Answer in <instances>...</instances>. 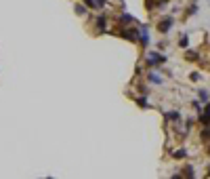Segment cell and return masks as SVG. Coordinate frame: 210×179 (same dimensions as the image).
I'll return each instance as SVG.
<instances>
[{"instance_id":"obj_13","label":"cell","mask_w":210,"mask_h":179,"mask_svg":"<svg viewBox=\"0 0 210 179\" xmlns=\"http://www.w3.org/2000/svg\"><path fill=\"white\" fill-rule=\"evenodd\" d=\"M76 13L78 15H84V13H86V8H84L82 4H78V7H76Z\"/></svg>"},{"instance_id":"obj_15","label":"cell","mask_w":210,"mask_h":179,"mask_svg":"<svg viewBox=\"0 0 210 179\" xmlns=\"http://www.w3.org/2000/svg\"><path fill=\"white\" fill-rule=\"evenodd\" d=\"M200 99H204V101H206V99H208V93H206V91H200Z\"/></svg>"},{"instance_id":"obj_14","label":"cell","mask_w":210,"mask_h":179,"mask_svg":"<svg viewBox=\"0 0 210 179\" xmlns=\"http://www.w3.org/2000/svg\"><path fill=\"white\" fill-rule=\"evenodd\" d=\"M189 78H191V80H193V82H197V80H200V74H197V72H193V74L189 76Z\"/></svg>"},{"instance_id":"obj_11","label":"cell","mask_w":210,"mask_h":179,"mask_svg":"<svg viewBox=\"0 0 210 179\" xmlns=\"http://www.w3.org/2000/svg\"><path fill=\"white\" fill-rule=\"evenodd\" d=\"M179 44H181V48H187V44H189V40H187V36H183L181 40H179Z\"/></svg>"},{"instance_id":"obj_10","label":"cell","mask_w":210,"mask_h":179,"mask_svg":"<svg viewBox=\"0 0 210 179\" xmlns=\"http://www.w3.org/2000/svg\"><path fill=\"white\" fill-rule=\"evenodd\" d=\"M97 25H99V30H105V17H103V15L97 19Z\"/></svg>"},{"instance_id":"obj_8","label":"cell","mask_w":210,"mask_h":179,"mask_svg":"<svg viewBox=\"0 0 210 179\" xmlns=\"http://www.w3.org/2000/svg\"><path fill=\"white\" fill-rule=\"evenodd\" d=\"M149 80H151V82H155V84H160L162 82V78L158 74H149Z\"/></svg>"},{"instance_id":"obj_1","label":"cell","mask_w":210,"mask_h":179,"mask_svg":"<svg viewBox=\"0 0 210 179\" xmlns=\"http://www.w3.org/2000/svg\"><path fill=\"white\" fill-rule=\"evenodd\" d=\"M164 61H166V57L158 55V53H154V51L147 55V63H149V65H158V63H164Z\"/></svg>"},{"instance_id":"obj_6","label":"cell","mask_w":210,"mask_h":179,"mask_svg":"<svg viewBox=\"0 0 210 179\" xmlns=\"http://www.w3.org/2000/svg\"><path fill=\"white\" fill-rule=\"evenodd\" d=\"M197 57H200V55H197V53H193V51H187V53H185V59H189V61H196Z\"/></svg>"},{"instance_id":"obj_3","label":"cell","mask_w":210,"mask_h":179,"mask_svg":"<svg viewBox=\"0 0 210 179\" xmlns=\"http://www.w3.org/2000/svg\"><path fill=\"white\" fill-rule=\"evenodd\" d=\"M197 120H200V122H202L204 126H208V124H210V103L206 105V108H204V112L200 114V118H197Z\"/></svg>"},{"instance_id":"obj_7","label":"cell","mask_w":210,"mask_h":179,"mask_svg":"<svg viewBox=\"0 0 210 179\" xmlns=\"http://www.w3.org/2000/svg\"><path fill=\"white\" fill-rule=\"evenodd\" d=\"M166 118H168V120H172V122H175V120H179L181 116H179V112H166Z\"/></svg>"},{"instance_id":"obj_16","label":"cell","mask_w":210,"mask_h":179,"mask_svg":"<svg viewBox=\"0 0 210 179\" xmlns=\"http://www.w3.org/2000/svg\"><path fill=\"white\" fill-rule=\"evenodd\" d=\"M208 175H210V166H208Z\"/></svg>"},{"instance_id":"obj_17","label":"cell","mask_w":210,"mask_h":179,"mask_svg":"<svg viewBox=\"0 0 210 179\" xmlns=\"http://www.w3.org/2000/svg\"><path fill=\"white\" fill-rule=\"evenodd\" d=\"M208 150H210V145H208Z\"/></svg>"},{"instance_id":"obj_2","label":"cell","mask_w":210,"mask_h":179,"mask_svg":"<svg viewBox=\"0 0 210 179\" xmlns=\"http://www.w3.org/2000/svg\"><path fill=\"white\" fill-rule=\"evenodd\" d=\"M172 23H175V21H172V17H166V19H162L160 23H158V30H160L162 34H166L168 30L172 28Z\"/></svg>"},{"instance_id":"obj_12","label":"cell","mask_w":210,"mask_h":179,"mask_svg":"<svg viewBox=\"0 0 210 179\" xmlns=\"http://www.w3.org/2000/svg\"><path fill=\"white\" fill-rule=\"evenodd\" d=\"M202 139H210V124H208V129L202 131Z\"/></svg>"},{"instance_id":"obj_9","label":"cell","mask_w":210,"mask_h":179,"mask_svg":"<svg viewBox=\"0 0 210 179\" xmlns=\"http://www.w3.org/2000/svg\"><path fill=\"white\" fill-rule=\"evenodd\" d=\"M187 156V150H176L175 152V158H185Z\"/></svg>"},{"instance_id":"obj_5","label":"cell","mask_w":210,"mask_h":179,"mask_svg":"<svg viewBox=\"0 0 210 179\" xmlns=\"http://www.w3.org/2000/svg\"><path fill=\"white\" fill-rule=\"evenodd\" d=\"M183 175H187V177H196V171H193V166H185V169H183Z\"/></svg>"},{"instance_id":"obj_4","label":"cell","mask_w":210,"mask_h":179,"mask_svg":"<svg viewBox=\"0 0 210 179\" xmlns=\"http://www.w3.org/2000/svg\"><path fill=\"white\" fill-rule=\"evenodd\" d=\"M134 101H137V105H139V108H149V103H147L145 97H137Z\"/></svg>"}]
</instances>
